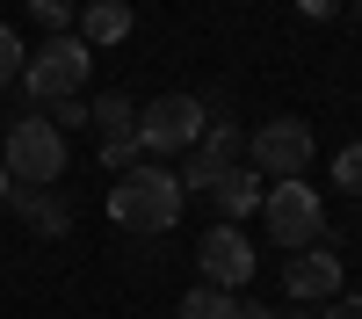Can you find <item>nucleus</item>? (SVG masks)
<instances>
[{"label": "nucleus", "instance_id": "nucleus-20", "mask_svg": "<svg viewBox=\"0 0 362 319\" xmlns=\"http://www.w3.org/2000/svg\"><path fill=\"white\" fill-rule=\"evenodd\" d=\"M319 319H362V298H348V290H341V298H334V305H326Z\"/></svg>", "mask_w": 362, "mask_h": 319}, {"label": "nucleus", "instance_id": "nucleus-12", "mask_svg": "<svg viewBox=\"0 0 362 319\" xmlns=\"http://www.w3.org/2000/svg\"><path fill=\"white\" fill-rule=\"evenodd\" d=\"M8 203H15V211H22L29 225H37V232H51V240H58V232L73 225V211H66V196H51V189H15Z\"/></svg>", "mask_w": 362, "mask_h": 319}, {"label": "nucleus", "instance_id": "nucleus-9", "mask_svg": "<svg viewBox=\"0 0 362 319\" xmlns=\"http://www.w3.org/2000/svg\"><path fill=\"white\" fill-rule=\"evenodd\" d=\"M283 290H290L297 305H312V298H341V254H334V247H305V254L283 269Z\"/></svg>", "mask_w": 362, "mask_h": 319}, {"label": "nucleus", "instance_id": "nucleus-10", "mask_svg": "<svg viewBox=\"0 0 362 319\" xmlns=\"http://www.w3.org/2000/svg\"><path fill=\"white\" fill-rule=\"evenodd\" d=\"M131 37V0H87L80 8V44H124Z\"/></svg>", "mask_w": 362, "mask_h": 319}, {"label": "nucleus", "instance_id": "nucleus-14", "mask_svg": "<svg viewBox=\"0 0 362 319\" xmlns=\"http://www.w3.org/2000/svg\"><path fill=\"white\" fill-rule=\"evenodd\" d=\"M181 319H232V290H218V283H196L189 298H181Z\"/></svg>", "mask_w": 362, "mask_h": 319}, {"label": "nucleus", "instance_id": "nucleus-24", "mask_svg": "<svg viewBox=\"0 0 362 319\" xmlns=\"http://www.w3.org/2000/svg\"><path fill=\"white\" fill-rule=\"evenodd\" d=\"M283 319H312V312H283Z\"/></svg>", "mask_w": 362, "mask_h": 319}, {"label": "nucleus", "instance_id": "nucleus-26", "mask_svg": "<svg viewBox=\"0 0 362 319\" xmlns=\"http://www.w3.org/2000/svg\"><path fill=\"white\" fill-rule=\"evenodd\" d=\"M0 131H8V124H0Z\"/></svg>", "mask_w": 362, "mask_h": 319}, {"label": "nucleus", "instance_id": "nucleus-3", "mask_svg": "<svg viewBox=\"0 0 362 319\" xmlns=\"http://www.w3.org/2000/svg\"><path fill=\"white\" fill-rule=\"evenodd\" d=\"M87 66H95V51H87L73 29H58V37H44L37 51H29V66H22L15 87H22L29 102H66V95H80Z\"/></svg>", "mask_w": 362, "mask_h": 319}, {"label": "nucleus", "instance_id": "nucleus-22", "mask_svg": "<svg viewBox=\"0 0 362 319\" xmlns=\"http://www.w3.org/2000/svg\"><path fill=\"white\" fill-rule=\"evenodd\" d=\"M297 8H305V15H334L341 0H297Z\"/></svg>", "mask_w": 362, "mask_h": 319}, {"label": "nucleus", "instance_id": "nucleus-7", "mask_svg": "<svg viewBox=\"0 0 362 319\" xmlns=\"http://www.w3.org/2000/svg\"><path fill=\"white\" fill-rule=\"evenodd\" d=\"M239 145H247V131H239L232 116H218V131L196 138V153H189V167H181L174 182H181V189H210L225 167H239Z\"/></svg>", "mask_w": 362, "mask_h": 319}, {"label": "nucleus", "instance_id": "nucleus-25", "mask_svg": "<svg viewBox=\"0 0 362 319\" xmlns=\"http://www.w3.org/2000/svg\"><path fill=\"white\" fill-rule=\"evenodd\" d=\"M355 22H362V0H355Z\"/></svg>", "mask_w": 362, "mask_h": 319}, {"label": "nucleus", "instance_id": "nucleus-21", "mask_svg": "<svg viewBox=\"0 0 362 319\" xmlns=\"http://www.w3.org/2000/svg\"><path fill=\"white\" fill-rule=\"evenodd\" d=\"M232 319H276L268 305H254V298H232Z\"/></svg>", "mask_w": 362, "mask_h": 319}, {"label": "nucleus", "instance_id": "nucleus-4", "mask_svg": "<svg viewBox=\"0 0 362 319\" xmlns=\"http://www.w3.org/2000/svg\"><path fill=\"white\" fill-rule=\"evenodd\" d=\"M261 218H268V232H276V247H319V232H326V203H319V189L305 182V174H290V182H268L261 189Z\"/></svg>", "mask_w": 362, "mask_h": 319}, {"label": "nucleus", "instance_id": "nucleus-19", "mask_svg": "<svg viewBox=\"0 0 362 319\" xmlns=\"http://www.w3.org/2000/svg\"><path fill=\"white\" fill-rule=\"evenodd\" d=\"M51 124H58V131H73V124H87V102H80V95H66V102H51Z\"/></svg>", "mask_w": 362, "mask_h": 319}, {"label": "nucleus", "instance_id": "nucleus-13", "mask_svg": "<svg viewBox=\"0 0 362 319\" xmlns=\"http://www.w3.org/2000/svg\"><path fill=\"white\" fill-rule=\"evenodd\" d=\"M87 124H95L102 138H131L138 109H131V95H102V102H87Z\"/></svg>", "mask_w": 362, "mask_h": 319}, {"label": "nucleus", "instance_id": "nucleus-18", "mask_svg": "<svg viewBox=\"0 0 362 319\" xmlns=\"http://www.w3.org/2000/svg\"><path fill=\"white\" fill-rule=\"evenodd\" d=\"M29 15L44 22V37H58V29L73 22V0H29Z\"/></svg>", "mask_w": 362, "mask_h": 319}, {"label": "nucleus", "instance_id": "nucleus-5", "mask_svg": "<svg viewBox=\"0 0 362 319\" xmlns=\"http://www.w3.org/2000/svg\"><path fill=\"white\" fill-rule=\"evenodd\" d=\"M203 131H210V102H196V95H160V102L138 109V145H145L153 160H167V153H196Z\"/></svg>", "mask_w": 362, "mask_h": 319}, {"label": "nucleus", "instance_id": "nucleus-15", "mask_svg": "<svg viewBox=\"0 0 362 319\" xmlns=\"http://www.w3.org/2000/svg\"><path fill=\"white\" fill-rule=\"evenodd\" d=\"M138 160H145V145H138V131H131V138H102V167H109V174H131Z\"/></svg>", "mask_w": 362, "mask_h": 319}, {"label": "nucleus", "instance_id": "nucleus-8", "mask_svg": "<svg viewBox=\"0 0 362 319\" xmlns=\"http://www.w3.org/2000/svg\"><path fill=\"white\" fill-rule=\"evenodd\" d=\"M196 261H203V283H218V290H239L254 276V247L239 240V225H210L203 247H196Z\"/></svg>", "mask_w": 362, "mask_h": 319}, {"label": "nucleus", "instance_id": "nucleus-17", "mask_svg": "<svg viewBox=\"0 0 362 319\" xmlns=\"http://www.w3.org/2000/svg\"><path fill=\"white\" fill-rule=\"evenodd\" d=\"M334 182L348 196H362V145H348V153H334Z\"/></svg>", "mask_w": 362, "mask_h": 319}, {"label": "nucleus", "instance_id": "nucleus-16", "mask_svg": "<svg viewBox=\"0 0 362 319\" xmlns=\"http://www.w3.org/2000/svg\"><path fill=\"white\" fill-rule=\"evenodd\" d=\"M22 66H29V51H22V37H15V29L0 22V87H15V80H22Z\"/></svg>", "mask_w": 362, "mask_h": 319}, {"label": "nucleus", "instance_id": "nucleus-11", "mask_svg": "<svg viewBox=\"0 0 362 319\" xmlns=\"http://www.w3.org/2000/svg\"><path fill=\"white\" fill-rule=\"evenodd\" d=\"M210 189H218V218L232 225V218H247V211H261V189H268V182H261L254 167H225L218 182H210Z\"/></svg>", "mask_w": 362, "mask_h": 319}, {"label": "nucleus", "instance_id": "nucleus-6", "mask_svg": "<svg viewBox=\"0 0 362 319\" xmlns=\"http://www.w3.org/2000/svg\"><path fill=\"white\" fill-rule=\"evenodd\" d=\"M247 167L261 182H290V174L312 167V124L305 116H268V124L247 138Z\"/></svg>", "mask_w": 362, "mask_h": 319}, {"label": "nucleus", "instance_id": "nucleus-1", "mask_svg": "<svg viewBox=\"0 0 362 319\" xmlns=\"http://www.w3.org/2000/svg\"><path fill=\"white\" fill-rule=\"evenodd\" d=\"M181 203H189V189H181L160 160H138L131 174H116L109 218L124 225V232H167V225L181 218Z\"/></svg>", "mask_w": 362, "mask_h": 319}, {"label": "nucleus", "instance_id": "nucleus-2", "mask_svg": "<svg viewBox=\"0 0 362 319\" xmlns=\"http://www.w3.org/2000/svg\"><path fill=\"white\" fill-rule=\"evenodd\" d=\"M0 167H8L15 189H51L58 174H66V131L51 124V116H22V124L0 131Z\"/></svg>", "mask_w": 362, "mask_h": 319}, {"label": "nucleus", "instance_id": "nucleus-23", "mask_svg": "<svg viewBox=\"0 0 362 319\" xmlns=\"http://www.w3.org/2000/svg\"><path fill=\"white\" fill-rule=\"evenodd\" d=\"M8 196H15V182H8V167H0V203H8Z\"/></svg>", "mask_w": 362, "mask_h": 319}]
</instances>
